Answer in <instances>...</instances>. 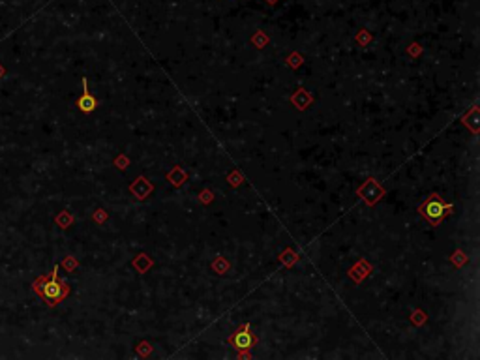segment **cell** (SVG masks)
<instances>
[{"instance_id":"7a4b0ae2","label":"cell","mask_w":480,"mask_h":360,"mask_svg":"<svg viewBox=\"0 0 480 360\" xmlns=\"http://www.w3.org/2000/svg\"><path fill=\"white\" fill-rule=\"evenodd\" d=\"M448 208H450V206H445L443 203H441V199L433 195V197H431L430 201L426 203V205L420 206V212L426 216L430 222L437 223V222H441V220L445 218V214H447Z\"/></svg>"},{"instance_id":"6da1fadb","label":"cell","mask_w":480,"mask_h":360,"mask_svg":"<svg viewBox=\"0 0 480 360\" xmlns=\"http://www.w3.org/2000/svg\"><path fill=\"white\" fill-rule=\"evenodd\" d=\"M36 291H38V295H42V299L45 300L47 304L55 306V304H59L60 300L66 297L68 289L64 283L59 282V278H57V268H55V270H53V276H51L49 280H42V282L38 283Z\"/></svg>"},{"instance_id":"277c9868","label":"cell","mask_w":480,"mask_h":360,"mask_svg":"<svg viewBox=\"0 0 480 360\" xmlns=\"http://www.w3.org/2000/svg\"><path fill=\"white\" fill-rule=\"evenodd\" d=\"M83 88H84V94L77 100V107H79L83 113H92L94 109H96V98L88 92V88H86V79H83Z\"/></svg>"},{"instance_id":"3957f363","label":"cell","mask_w":480,"mask_h":360,"mask_svg":"<svg viewBox=\"0 0 480 360\" xmlns=\"http://www.w3.org/2000/svg\"><path fill=\"white\" fill-rule=\"evenodd\" d=\"M253 342H255V340H253V336L250 334L248 325H246L244 328H240V330H238V332H236V334L231 338V343L235 345L238 351H248V349L253 345Z\"/></svg>"}]
</instances>
